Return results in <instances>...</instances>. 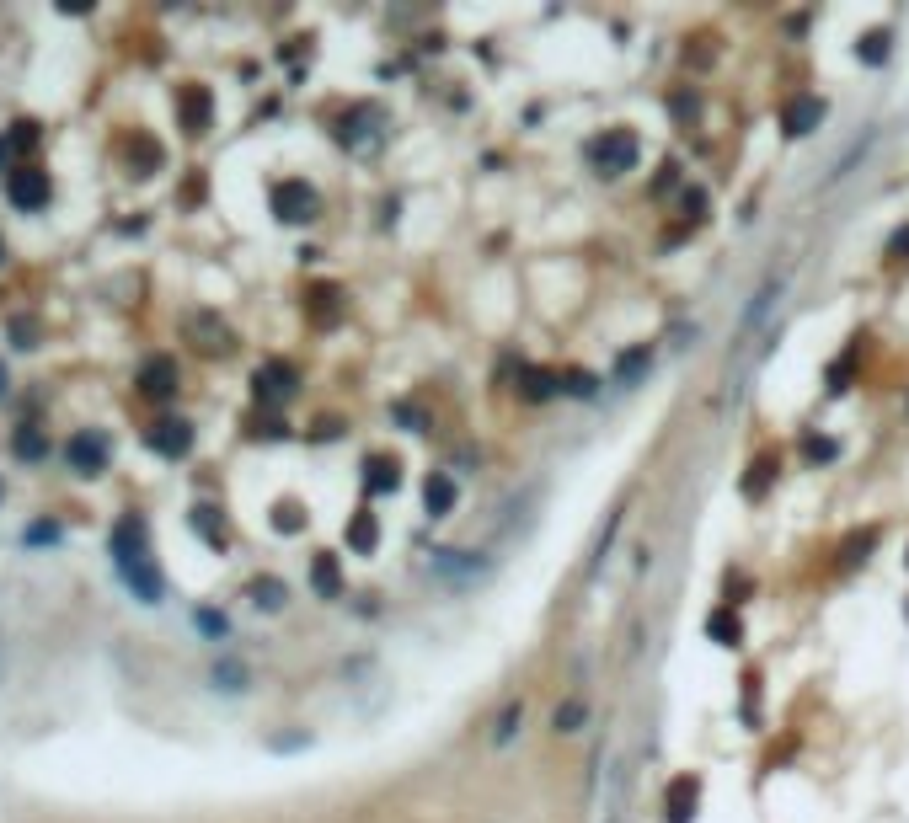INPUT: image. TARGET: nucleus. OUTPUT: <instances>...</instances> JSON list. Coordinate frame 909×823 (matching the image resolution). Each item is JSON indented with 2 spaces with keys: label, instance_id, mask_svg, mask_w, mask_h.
Instances as JSON below:
<instances>
[{
  "label": "nucleus",
  "instance_id": "1",
  "mask_svg": "<svg viewBox=\"0 0 909 823\" xmlns=\"http://www.w3.org/2000/svg\"><path fill=\"white\" fill-rule=\"evenodd\" d=\"M113 567H118V578L129 583L145 604L161 599V572H156L150 546H145V524L140 519H118V530H113Z\"/></svg>",
  "mask_w": 909,
  "mask_h": 823
},
{
  "label": "nucleus",
  "instance_id": "2",
  "mask_svg": "<svg viewBox=\"0 0 909 823\" xmlns=\"http://www.w3.org/2000/svg\"><path fill=\"white\" fill-rule=\"evenodd\" d=\"M589 166L599 177H626V172H637V155H642V145H637V134L631 129H605V134H594L589 139Z\"/></svg>",
  "mask_w": 909,
  "mask_h": 823
},
{
  "label": "nucleus",
  "instance_id": "3",
  "mask_svg": "<svg viewBox=\"0 0 909 823\" xmlns=\"http://www.w3.org/2000/svg\"><path fill=\"white\" fill-rule=\"evenodd\" d=\"M337 139H343L348 150H359V155L380 150V139H385V113H380V107H369V102H359L353 113H343V123H337Z\"/></svg>",
  "mask_w": 909,
  "mask_h": 823
},
{
  "label": "nucleus",
  "instance_id": "4",
  "mask_svg": "<svg viewBox=\"0 0 909 823\" xmlns=\"http://www.w3.org/2000/svg\"><path fill=\"white\" fill-rule=\"evenodd\" d=\"M273 209H279V220H289V225H311L321 214V198H316L311 182H279V188H273Z\"/></svg>",
  "mask_w": 909,
  "mask_h": 823
},
{
  "label": "nucleus",
  "instance_id": "5",
  "mask_svg": "<svg viewBox=\"0 0 909 823\" xmlns=\"http://www.w3.org/2000/svg\"><path fill=\"white\" fill-rule=\"evenodd\" d=\"M696 807H701V781H696V775H674L669 791H664V818L669 823H690V818H696Z\"/></svg>",
  "mask_w": 909,
  "mask_h": 823
},
{
  "label": "nucleus",
  "instance_id": "6",
  "mask_svg": "<svg viewBox=\"0 0 909 823\" xmlns=\"http://www.w3.org/2000/svg\"><path fill=\"white\" fill-rule=\"evenodd\" d=\"M252 385H257V401H268V407H279V401H289V396H295V369L273 359V364H263V369L252 375Z\"/></svg>",
  "mask_w": 909,
  "mask_h": 823
},
{
  "label": "nucleus",
  "instance_id": "7",
  "mask_svg": "<svg viewBox=\"0 0 909 823\" xmlns=\"http://www.w3.org/2000/svg\"><path fill=\"white\" fill-rule=\"evenodd\" d=\"M824 123V97H792L787 107H781V129H787L792 139L813 134Z\"/></svg>",
  "mask_w": 909,
  "mask_h": 823
},
{
  "label": "nucleus",
  "instance_id": "8",
  "mask_svg": "<svg viewBox=\"0 0 909 823\" xmlns=\"http://www.w3.org/2000/svg\"><path fill=\"white\" fill-rule=\"evenodd\" d=\"M434 572L439 578H455V583H471L487 572V562H476L471 551H434Z\"/></svg>",
  "mask_w": 909,
  "mask_h": 823
},
{
  "label": "nucleus",
  "instance_id": "9",
  "mask_svg": "<svg viewBox=\"0 0 909 823\" xmlns=\"http://www.w3.org/2000/svg\"><path fill=\"white\" fill-rule=\"evenodd\" d=\"M423 508H428V519H444L455 508V476L450 471H434L423 481Z\"/></svg>",
  "mask_w": 909,
  "mask_h": 823
},
{
  "label": "nucleus",
  "instance_id": "10",
  "mask_svg": "<svg viewBox=\"0 0 909 823\" xmlns=\"http://www.w3.org/2000/svg\"><path fill=\"white\" fill-rule=\"evenodd\" d=\"M150 444H156L161 455L177 460V455H188V449H193V428L182 423V417H166V423H156V433H150Z\"/></svg>",
  "mask_w": 909,
  "mask_h": 823
},
{
  "label": "nucleus",
  "instance_id": "11",
  "mask_svg": "<svg viewBox=\"0 0 909 823\" xmlns=\"http://www.w3.org/2000/svg\"><path fill=\"white\" fill-rule=\"evenodd\" d=\"M65 455H70V465H81V471H102L107 465V439L102 433H75Z\"/></svg>",
  "mask_w": 909,
  "mask_h": 823
},
{
  "label": "nucleus",
  "instance_id": "12",
  "mask_svg": "<svg viewBox=\"0 0 909 823\" xmlns=\"http://www.w3.org/2000/svg\"><path fill=\"white\" fill-rule=\"evenodd\" d=\"M364 487L369 492H396L402 487V465H396L391 455H369L364 460Z\"/></svg>",
  "mask_w": 909,
  "mask_h": 823
},
{
  "label": "nucleus",
  "instance_id": "13",
  "mask_svg": "<svg viewBox=\"0 0 909 823\" xmlns=\"http://www.w3.org/2000/svg\"><path fill=\"white\" fill-rule=\"evenodd\" d=\"M11 204L43 209V204H49V182H43L38 172H11Z\"/></svg>",
  "mask_w": 909,
  "mask_h": 823
},
{
  "label": "nucleus",
  "instance_id": "14",
  "mask_svg": "<svg viewBox=\"0 0 909 823\" xmlns=\"http://www.w3.org/2000/svg\"><path fill=\"white\" fill-rule=\"evenodd\" d=\"M519 396L525 401H551V396H562V375H551V369H519Z\"/></svg>",
  "mask_w": 909,
  "mask_h": 823
},
{
  "label": "nucleus",
  "instance_id": "15",
  "mask_svg": "<svg viewBox=\"0 0 909 823\" xmlns=\"http://www.w3.org/2000/svg\"><path fill=\"white\" fill-rule=\"evenodd\" d=\"M311 583H316L321 599H337V594H343V572H337V556H316V562H311Z\"/></svg>",
  "mask_w": 909,
  "mask_h": 823
},
{
  "label": "nucleus",
  "instance_id": "16",
  "mask_svg": "<svg viewBox=\"0 0 909 823\" xmlns=\"http://www.w3.org/2000/svg\"><path fill=\"white\" fill-rule=\"evenodd\" d=\"M706 636H712L717 647H738V642H744V626H738V615L728 610V604H722V610L706 620Z\"/></svg>",
  "mask_w": 909,
  "mask_h": 823
},
{
  "label": "nucleus",
  "instance_id": "17",
  "mask_svg": "<svg viewBox=\"0 0 909 823\" xmlns=\"http://www.w3.org/2000/svg\"><path fill=\"white\" fill-rule=\"evenodd\" d=\"M647 364H653V353H647V343H642V348H626L621 359H615V380H621V385H637V380L647 375Z\"/></svg>",
  "mask_w": 909,
  "mask_h": 823
},
{
  "label": "nucleus",
  "instance_id": "18",
  "mask_svg": "<svg viewBox=\"0 0 909 823\" xmlns=\"http://www.w3.org/2000/svg\"><path fill=\"white\" fill-rule=\"evenodd\" d=\"M145 391L150 396H172V385H177V364L172 359H156V364H145Z\"/></svg>",
  "mask_w": 909,
  "mask_h": 823
},
{
  "label": "nucleus",
  "instance_id": "19",
  "mask_svg": "<svg viewBox=\"0 0 909 823\" xmlns=\"http://www.w3.org/2000/svg\"><path fill=\"white\" fill-rule=\"evenodd\" d=\"M583 717H589V706H583V695H567V701L551 711V727H557V733H578L583 727Z\"/></svg>",
  "mask_w": 909,
  "mask_h": 823
},
{
  "label": "nucleus",
  "instance_id": "20",
  "mask_svg": "<svg viewBox=\"0 0 909 823\" xmlns=\"http://www.w3.org/2000/svg\"><path fill=\"white\" fill-rule=\"evenodd\" d=\"M246 594H252L257 610H284V583H279V578H252V588H246Z\"/></svg>",
  "mask_w": 909,
  "mask_h": 823
},
{
  "label": "nucleus",
  "instance_id": "21",
  "mask_svg": "<svg viewBox=\"0 0 909 823\" xmlns=\"http://www.w3.org/2000/svg\"><path fill=\"white\" fill-rule=\"evenodd\" d=\"M375 540H380V530H375V514H353V524H348V546L353 551H375Z\"/></svg>",
  "mask_w": 909,
  "mask_h": 823
},
{
  "label": "nucleus",
  "instance_id": "22",
  "mask_svg": "<svg viewBox=\"0 0 909 823\" xmlns=\"http://www.w3.org/2000/svg\"><path fill=\"white\" fill-rule=\"evenodd\" d=\"M781 465H776V455H760L754 460V476H744V498H765V487H770V476H776Z\"/></svg>",
  "mask_w": 909,
  "mask_h": 823
},
{
  "label": "nucleus",
  "instance_id": "23",
  "mask_svg": "<svg viewBox=\"0 0 909 823\" xmlns=\"http://www.w3.org/2000/svg\"><path fill=\"white\" fill-rule=\"evenodd\" d=\"M519 722H525V706H519V701H508V706H503V717H498V733H492V743H498V749H503V743H514Z\"/></svg>",
  "mask_w": 909,
  "mask_h": 823
},
{
  "label": "nucleus",
  "instance_id": "24",
  "mask_svg": "<svg viewBox=\"0 0 909 823\" xmlns=\"http://www.w3.org/2000/svg\"><path fill=\"white\" fill-rule=\"evenodd\" d=\"M856 54L867 59V65H888V33H883V27H877V33H867V38L856 43Z\"/></svg>",
  "mask_w": 909,
  "mask_h": 823
},
{
  "label": "nucleus",
  "instance_id": "25",
  "mask_svg": "<svg viewBox=\"0 0 909 823\" xmlns=\"http://www.w3.org/2000/svg\"><path fill=\"white\" fill-rule=\"evenodd\" d=\"M562 391H567V396H594V375H589V369H567V375H562Z\"/></svg>",
  "mask_w": 909,
  "mask_h": 823
},
{
  "label": "nucleus",
  "instance_id": "26",
  "mask_svg": "<svg viewBox=\"0 0 909 823\" xmlns=\"http://www.w3.org/2000/svg\"><path fill=\"white\" fill-rule=\"evenodd\" d=\"M193 524H198V530L209 535V546H225V530H220V524H214V508H198V514H193Z\"/></svg>",
  "mask_w": 909,
  "mask_h": 823
},
{
  "label": "nucleus",
  "instance_id": "27",
  "mask_svg": "<svg viewBox=\"0 0 909 823\" xmlns=\"http://www.w3.org/2000/svg\"><path fill=\"white\" fill-rule=\"evenodd\" d=\"M214 679H220V690H246V669H236V663H220Z\"/></svg>",
  "mask_w": 909,
  "mask_h": 823
},
{
  "label": "nucleus",
  "instance_id": "28",
  "mask_svg": "<svg viewBox=\"0 0 909 823\" xmlns=\"http://www.w3.org/2000/svg\"><path fill=\"white\" fill-rule=\"evenodd\" d=\"M311 300H316V316L321 321H337V289H316Z\"/></svg>",
  "mask_w": 909,
  "mask_h": 823
},
{
  "label": "nucleus",
  "instance_id": "29",
  "mask_svg": "<svg viewBox=\"0 0 909 823\" xmlns=\"http://www.w3.org/2000/svg\"><path fill=\"white\" fill-rule=\"evenodd\" d=\"M803 449H808V460H835V455H840V444H835V439H808Z\"/></svg>",
  "mask_w": 909,
  "mask_h": 823
},
{
  "label": "nucleus",
  "instance_id": "30",
  "mask_svg": "<svg viewBox=\"0 0 909 823\" xmlns=\"http://www.w3.org/2000/svg\"><path fill=\"white\" fill-rule=\"evenodd\" d=\"M17 455H43V439L38 433H17Z\"/></svg>",
  "mask_w": 909,
  "mask_h": 823
},
{
  "label": "nucleus",
  "instance_id": "31",
  "mask_svg": "<svg viewBox=\"0 0 909 823\" xmlns=\"http://www.w3.org/2000/svg\"><path fill=\"white\" fill-rule=\"evenodd\" d=\"M279 530H300V508H295V503L279 508Z\"/></svg>",
  "mask_w": 909,
  "mask_h": 823
},
{
  "label": "nucleus",
  "instance_id": "32",
  "mask_svg": "<svg viewBox=\"0 0 909 823\" xmlns=\"http://www.w3.org/2000/svg\"><path fill=\"white\" fill-rule=\"evenodd\" d=\"M904 252H909V230H899V236L888 241V257H904Z\"/></svg>",
  "mask_w": 909,
  "mask_h": 823
},
{
  "label": "nucleus",
  "instance_id": "33",
  "mask_svg": "<svg viewBox=\"0 0 909 823\" xmlns=\"http://www.w3.org/2000/svg\"><path fill=\"white\" fill-rule=\"evenodd\" d=\"M0 679H6V647H0Z\"/></svg>",
  "mask_w": 909,
  "mask_h": 823
},
{
  "label": "nucleus",
  "instance_id": "34",
  "mask_svg": "<svg viewBox=\"0 0 909 823\" xmlns=\"http://www.w3.org/2000/svg\"><path fill=\"white\" fill-rule=\"evenodd\" d=\"M6 150H11V145H6V139H0V166H6Z\"/></svg>",
  "mask_w": 909,
  "mask_h": 823
},
{
  "label": "nucleus",
  "instance_id": "35",
  "mask_svg": "<svg viewBox=\"0 0 909 823\" xmlns=\"http://www.w3.org/2000/svg\"><path fill=\"white\" fill-rule=\"evenodd\" d=\"M605 823H621V813H610V818H605Z\"/></svg>",
  "mask_w": 909,
  "mask_h": 823
},
{
  "label": "nucleus",
  "instance_id": "36",
  "mask_svg": "<svg viewBox=\"0 0 909 823\" xmlns=\"http://www.w3.org/2000/svg\"><path fill=\"white\" fill-rule=\"evenodd\" d=\"M0 391H6V369H0Z\"/></svg>",
  "mask_w": 909,
  "mask_h": 823
}]
</instances>
